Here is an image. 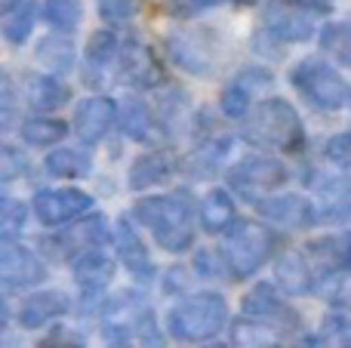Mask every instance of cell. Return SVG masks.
I'll return each mask as SVG.
<instances>
[{"label":"cell","mask_w":351,"mask_h":348,"mask_svg":"<svg viewBox=\"0 0 351 348\" xmlns=\"http://www.w3.org/2000/svg\"><path fill=\"white\" fill-rule=\"evenodd\" d=\"M136 219L152 232L164 250L185 253L194 240V203L185 191L167 197H142L136 201Z\"/></svg>","instance_id":"obj_1"},{"label":"cell","mask_w":351,"mask_h":348,"mask_svg":"<svg viewBox=\"0 0 351 348\" xmlns=\"http://www.w3.org/2000/svg\"><path fill=\"white\" fill-rule=\"evenodd\" d=\"M243 139L259 148H280V151H299L305 145V133L299 114L284 99H265L243 121Z\"/></svg>","instance_id":"obj_2"},{"label":"cell","mask_w":351,"mask_h":348,"mask_svg":"<svg viewBox=\"0 0 351 348\" xmlns=\"http://www.w3.org/2000/svg\"><path fill=\"white\" fill-rule=\"evenodd\" d=\"M228 321V306L219 293H197L182 299L167 314V330L182 343H204L213 339Z\"/></svg>","instance_id":"obj_3"},{"label":"cell","mask_w":351,"mask_h":348,"mask_svg":"<svg viewBox=\"0 0 351 348\" xmlns=\"http://www.w3.org/2000/svg\"><path fill=\"white\" fill-rule=\"evenodd\" d=\"M290 84L308 99L315 108L321 111H336L346 105L348 86L339 77V71H333L330 65H324L321 59H305L290 71Z\"/></svg>","instance_id":"obj_4"},{"label":"cell","mask_w":351,"mask_h":348,"mask_svg":"<svg viewBox=\"0 0 351 348\" xmlns=\"http://www.w3.org/2000/svg\"><path fill=\"white\" fill-rule=\"evenodd\" d=\"M271 244L274 238L262 222H237L225 240V262L234 269L237 277H247L265 265V259L271 256Z\"/></svg>","instance_id":"obj_5"},{"label":"cell","mask_w":351,"mask_h":348,"mask_svg":"<svg viewBox=\"0 0 351 348\" xmlns=\"http://www.w3.org/2000/svg\"><path fill=\"white\" fill-rule=\"evenodd\" d=\"M287 179V166L274 158H243L237 166L228 170V185L237 188L243 197H256L259 191L278 188Z\"/></svg>","instance_id":"obj_6"},{"label":"cell","mask_w":351,"mask_h":348,"mask_svg":"<svg viewBox=\"0 0 351 348\" xmlns=\"http://www.w3.org/2000/svg\"><path fill=\"white\" fill-rule=\"evenodd\" d=\"M93 207V197L77 188H59V191H37L34 195V213L43 225H65L77 219L80 213Z\"/></svg>","instance_id":"obj_7"},{"label":"cell","mask_w":351,"mask_h":348,"mask_svg":"<svg viewBox=\"0 0 351 348\" xmlns=\"http://www.w3.org/2000/svg\"><path fill=\"white\" fill-rule=\"evenodd\" d=\"M0 277L6 287H34L47 277V269L40 265V259L34 253H28L25 247H19L12 238H3L0 244Z\"/></svg>","instance_id":"obj_8"},{"label":"cell","mask_w":351,"mask_h":348,"mask_svg":"<svg viewBox=\"0 0 351 348\" xmlns=\"http://www.w3.org/2000/svg\"><path fill=\"white\" fill-rule=\"evenodd\" d=\"M114 121H117V105L105 96H90L74 108V133H77L86 145L102 139Z\"/></svg>","instance_id":"obj_9"},{"label":"cell","mask_w":351,"mask_h":348,"mask_svg":"<svg viewBox=\"0 0 351 348\" xmlns=\"http://www.w3.org/2000/svg\"><path fill=\"white\" fill-rule=\"evenodd\" d=\"M241 308H243V314H247V318L268 321V324L274 321V324H280V327H293V324H296V318H299V314L290 312V306L280 299V293L268 281L265 284H256V287L243 296Z\"/></svg>","instance_id":"obj_10"},{"label":"cell","mask_w":351,"mask_h":348,"mask_svg":"<svg viewBox=\"0 0 351 348\" xmlns=\"http://www.w3.org/2000/svg\"><path fill=\"white\" fill-rule=\"evenodd\" d=\"M167 49H170L176 65L185 68L188 74H210L213 49L200 40L197 31H173V34L167 37Z\"/></svg>","instance_id":"obj_11"},{"label":"cell","mask_w":351,"mask_h":348,"mask_svg":"<svg viewBox=\"0 0 351 348\" xmlns=\"http://www.w3.org/2000/svg\"><path fill=\"white\" fill-rule=\"evenodd\" d=\"M265 28L280 40H308L315 34V16L293 3H271L265 12Z\"/></svg>","instance_id":"obj_12"},{"label":"cell","mask_w":351,"mask_h":348,"mask_svg":"<svg viewBox=\"0 0 351 348\" xmlns=\"http://www.w3.org/2000/svg\"><path fill=\"white\" fill-rule=\"evenodd\" d=\"M317 222H346L351 219V179L327 176L317 185Z\"/></svg>","instance_id":"obj_13"},{"label":"cell","mask_w":351,"mask_h":348,"mask_svg":"<svg viewBox=\"0 0 351 348\" xmlns=\"http://www.w3.org/2000/svg\"><path fill=\"white\" fill-rule=\"evenodd\" d=\"M274 281H278V287L287 296H311V290H315V275H311L305 256L296 250H287L278 256V262H274Z\"/></svg>","instance_id":"obj_14"},{"label":"cell","mask_w":351,"mask_h":348,"mask_svg":"<svg viewBox=\"0 0 351 348\" xmlns=\"http://www.w3.org/2000/svg\"><path fill=\"white\" fill-rule=\"evenodd\" d=\"M68 308H71V299H68L65 293H59V290L31 293L28 299L22 302V308H19V324H22L25 330H37V327H43L47 321L62 318Z\"/></svg>","instance_id":"obj_15"},{"label":"cell","mask_w":351,"mask_h":348,"mask_svg":"<svg viewBox=\"0 0 351 348\" xmlns=\"http://www.w3.org/2000/svg\"><path fill=\"white\" fill-rule=\"evenodd\" d=\"M259 213L265 219L278 222V225H290V228H305L317 222L315 207L299 195H280V197H271V201H262Z\"/></svg>","instance_id":"obj_16"},{"label":"cell","mask_w":351,"mask_h":348,"mask_svg":"<svg viewBox=\"0 0 351 348\" xmlns=\"http://www.w3.org/2000/svg\"><path fill=\"white\" fill-rule=\"evenodd\" d=\"M121 68H123V77H127L130 84L142 86V90L158 86L160 80H164V71H160V65L154 62L152 49L142 47V43H136V40H130L127 47H123Z\"/></svg>","instance_id":"obj_17"},{"label":"cell","mask_w":351,"mask_h":348,"mask_svg":"<svg viewBox=\"0 0 351 348\" xmlns=\"http://www.w3.org/2000/svg\"><path fill=\"white\" fill-rule=\"evenodd\" d=\"M71 275L84 290H90V293H102V290L114 281V262H111L105 253L90 250V253H84V256L74 259Z\"/></svg>","instance_id":"obj_18"},{"label":"cell","mask_w":351,"mask_h":348,"mask_svg":"<svg viewBox=\"0 0 351 348\" xmlns=\"http://www.w3.org/2000/svg\"><path fill=\"white\" fill-rule=\"evenodd\" d=\"M173 170H176V158L170 151H148L142 158H136L133 170H130V188L145 191L152 185H160L173 176Z\"/></svg>","instance_id":"obj_19"},{"label":"cell","mask_w":351,"mask_h":348,"mask_svg":"<svg viewBox=\"0 0 351 348\" xmlns=\"http://www.w3.org/2000/svg\"><path fill=\"white\" fill-rule=\"evenodd\" d=\"M117 256H121L123 269H130L136 277H152V256L130 219L117 222Z\"/></svg>","instance_id":"obj_20"},{"label":"cell","mask_w":351,"mask_h":348,"mask_svg":"<svg viewBox=\"0 0 351 348\" xmlns=\"http://www.w3.org/2000/svg\"><path fill=\"white\" fill-rule=\"evenodd\" d=\"M234 222V201H231L228 191L213 188L210 195H204L200 201V225L210 234H219Z\"/></svg>","instance_id":"obj_21"},{"label":"cell","mask_w":351,"mask_h":348,"mask_svg":"<svg viewBox=\"0 0 351 348\" xmlns=\"http://www.w3.org/2000/svg\"><path fill=\"white\" fill-rule=\"evenodd\" d=\"M25 99L34 111H56L68 102V86L59 84L49 74H37V77L28 80V90H25Z\"/></svg>","instance_id":"obj_22"},{"label":"cell","mask_w":351,"mask_h":348,"mask_svg":"<svg viewBox=\"0 0 351 348\" xmlns=\"http://www.w3.org/2000/svg\"><path fill=\"white\" fill-rule=\"evenodd\" d=\"M117 123L121 129L130 136V139H139V142H148L154 129V121H152V111L142 99L136 96H127L121 105H117Z\"/></svg>","instance_id":"obj_23"},{"label":"cell","mask_w":351,"mask_h":348,"mask_svg":"<svg viewBox=\"0 0 351 348\" xmlns=\"http://www.w3.org/2000/svg\"><path fill=\"white\" fill-rule=\"evenodd\" d=\"M53 244L65 247V250H74V247H102V244H108V222H105L102 213L90 216V219H80L71 232L62 234Z\"/></svg>","instance_id":"obj_24"},{"label":"cell","mask_w":351,"mask_h":348,"mask_svg":"<svg viewBox=\"0 0 351 348\" xmlns=\"http://www.w3.org/2000/svg\"><path fill=\"white\" fill-rule=\"evenodd\" d=\"M93 160L86 151H77V148H56L47 158V173L59 179H80L90 176Z\"/></svg>","instance_id":"obj_25"},{"label":"cell","mask_w":351,"mask_h":348,"mask_svg":"<svg viewBox=\"0 0 351 348\" xmlns=\"http://www.w3.org/2000/svg\"><path fill=\"white\" fill-rule=\"evenodd\" d=\"M34 28V3L31 0H12L3 10V37L10 43H25Z\"/></svg>","instance_id":"obj_26"},{"label":"cell","mask_w":351,"mask_h":348,"mask_svg":"<svg viewBox=\"0 0 351 348\" xmlns=\"http://www.w3.org/2000/svg\"><path fill=\"white\" fill-rule=\"evenodd\" d=\"M65 133H68V123L53 121V117H28L19 127V136L28 145H56V142L65 139Z\"/></svg>","instance_id":"obj_27"},{"label":"cell","mask_w":351,"mask_h":348,"mask_svg":"<svg viewBox=\"0 0 351 348\" xmlns=\"http://www.w3.org/2000/svg\"><path fill=\"white\" fill-rule=\"evenodd\" d=\"M37 62L43 68H49V71H68L74 65V47L68 40H62V37H47L37 47Z\"/></svg>","instance_id":"obj_28"},{"label":"cell","mask_w":351,"mask_h":348,"mask_svg":"<svg viewBox=\"0 0 351 348\" xmlns=\"http://www.w3.org/2000/svg\"><path fill=\"white\" fill-rule=\"evenodd\" d=\"M43 16L56 31H74L84 18V3L80 0H47Z\"/></svg>","instance_id":"obj_29"},{"label":"cell","mask_w":351,"mask_h":348,"mask_svg":"<svg viewBox=\"0 0 351 348\" xmlns=\"http://www.w3.org/2000/svg\"><path fill=\"white\" fill-rule=\"evenodd\" d=\"M321 47L351 68V22H333L321 31Z\"/></svg>","instance_id":"obj_30"},{"label":"cell","mask_w":351,"mask_h":348,"mask_svg":"<svg viewBox=\"0 0 351 348\" xmlns=\"http://www.w3.org/2000/svg\"><path fill=\"white\" fill-rule=\"evenodd\" d=\"M262 321H256V318H247V321H241V324H234V343L237 345H278V339H280V333L278 330H271V327H259Z\"/></svg>","instance_id":"obj_31"},{"label":"cell","mask_w":351,"mask_h":348,"mask_svg":"<svg viewBox=\"0 0 351 348\" xmlns=\"http://www.w3.org/2000/svg\"><path fill=\"white\" fill-rule=\"evenodd\" d=\"M117 49H121V43H117V37L111 34V31H96V34L90 37V47H86V62H90L93 68L96 65L102 68L114 59Z\"/></svg>","instance_id":"obj_32"},{"label":"cell","mask_w":351,"mask_h":348,"mask_svg":"<svg viewBox=\"0 0 351 348\" xmlns=\"http://www.w3.org/2000/svg\"><path fill=\"white\" fill-rule=\"evenodd\" d=\"M228 151V142H222V145H204V148H197V154L191 158V176H197V179H204V176H213L216 173V164H219V158Z\"/></svg>","instance_id":"obj_33"},{"label":"cell","mask_w":351,"mask_h":348,"mask_svg":"<svg viewBox=\"0 0 351 348\" xmlns=\"http://www.w3.org/2000/svg\"><path fill=\"white\" fill-rule=\"evenodd\" d=\"M25 228V207L12 197H3L0 201V234L3 238H16Z\"/></svg>","instance_id":"obj_34"},{"label":"cell","mask_w":351,"mask_h":348,"mask_svg":"<svg viewBox=\"0 0 351 348\" xmlns=\"http://www.w3.org/2000/svg\"><path fill=\"white\" fill-rule=\"evenodd\" d=\"M222 111L228 117H243L247 114V105H250V86L243 84H231L222 90Z\"/></svg>","instance_id":"obj_35"},{"label":"cell","mask_w":351,"mask_h":348,"mask_svg":"<svg viewBox=\"0 0 351 348\" xmlns=\"http://www.w3.org/2000/svg\"><path fill=\"white\" fill-rule=\"evenodd\" d=\"M330 339V343H339V345H351V318L346 314H336L330 318L327 324L321 327V343Z\"/></svg>","instance_id":"obj_36"},{"label":"cell","mask_w":351,"mask_h":348,"mask_svg":"<svg viewBox=\"0 0 351 348\" xmlns=\"http://www.w3.org/2000/svg\"><path fill=\"white\" fill-rule=\"evenodd\" d=\"M327 158L342 170H351V133H339L327 142Z\"/></svg>","instance_id":"obj_37"},{"label":"cell","mask_w":351,"mask_h":348,"mask_svg":"<svg viewBox=\"0 0 351 348\" xmlns=\"http://www.w3.org/2000/svg\"><path fill=\"white\" fill-rule=\"evenodd\" d=\"M22 170H28V160H25L12 145H6L3 154H0V179L10 182V179H16Z\"/></svg>","instance_id":"obj_38"},{"label":"cell","mask_w":351,"mask_h":348,"mask_svg":"<svg viewBox=\"0 0 351 348\" xmlns=\"http://www.w3.org/2000/svg\"><path fill=\"white\" fill-rule=\"evenodd\" d=\"M99 10L108 22H123V18L133 16L136 0H99Z\"/></svg>","instance_id":"obj_39"},{"label":"cell","mask_w":351,"mask_h":348,"mask_svg":"<svg viewBox=\"0 0 351 348\" xmlns=\"http://www.w3.org/2000/svg\"><path fill=\"white\" fill-rule=\"evenodd\" d=\"M342 240V269H351V234H346Z\"/></svg>","instance_id":"obj_40"},{"label":"cell","mask_w":351,"mask_h":348,"mask_svg":"<svg viewBox=\"0 0 351 348\" xmlns=\"http://www.w3.org/2000/svg\"><path fill=\"white\" fill-rule=\"evenodd\" d=\"M204 3H241V0H204Z\"/></svg>","instance_id":"obj_41"},{"label":"cell","mask_w":351,"mask_h":348,"mask_svg":"<svg viewBox=\"0 0 351 348\" xmlns=\"http://www.w3.org/2000/svg\"><path fill=\"white\" fill-rule=\"evenodd\" d=\"M308 3H315V6H330L333 0H308Z\"/></svg>","instance_id":"obj_42"}]
</instances>
